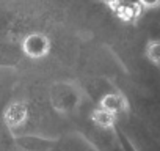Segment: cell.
Wrapping results in <instances>:
<instances>
[{
	"label": "cell",
	"mask_w": 160,
	"mask_h": 151,
	"mask_svg": "<svg viewBox=\"0 0 160 151\" xmlns=\"http://www.w3.org/2000/svg\"><path fill=\"white\" fill-rule=\"evenodd\" d=\"M105 2H110V3H112V2H113V0H105Z\"/></svg>",
	"instance_id": "52a82bcc"
},
{
	"label": "cell",
	"mask_w": 160,
	"mask_h": 151,
	"mask_svg": "<svg viewBox=\"0 0 160 151\" xmlns=\"http://www.w3.org/2000/svg\"><path fill=\"white\" fill-rule=\"evenodd\" d=\"M115 120H116V115L110 113L108 110H105L102 107H98L93 112V121L101 128H112L115 124Z\"/></svg>",
	"instance_id": "277c9868"
},
{
	"label": "cell",
	"mask_w": 160,
	"mask_h": 151,
	"mask_svg": "<svg viewBox=\"0 0 160 151\" xmlns=\"http://www.w3.org/2000/svg\"><path fill=\"white\" fill-rule=\"evenodd\" d=\"M138 3L141 7H148V8H154L157 5H160V0H138Z\"/></svg>",
	"instance_id": "8992f818"
},
{
	"label": "cell",
	"mask_w": 160,
	"mask_h": 151,
	"mask_svg": "<svg viewBox=\"0 0 160 151\" xmlns=\"http://www.w3.org/2000/svg\"><path fill=\"white\" fill-rule=\"evenodd\" d=\"M99 107L108 110L113 115H119V113H122L127 109V101L118 93H108V95H105L101 99Z\"/></svg>",
	"instance_id": "3957f363"
},
{
	"label": "cell",
	"mask_w": 160,
	"mask_h": 151,
	"mask_svg": "<svg viewBox=\"0 0 160 151\" xmlns=\"http://www.w3.org/2000/svg\"><path fill=\"white\" fill-rule=\"evenodd\" d=\"M27 117H28V110H27V106L21 101H14L11 102L5 113H3V120L5 123L10 126V128H21L25 121H27Z\"/></svg>",
	"instance_id": "7a4b0ae2"
},
{
	"label": "cell",
	"mask_w": 160,
	"mask_h": 151,
	"mask_svg": "<svg viewBox=\"0 0 160 151\" xmlns=\"http://www.w3.org/2000/svg\"><path fill=\"white\" fill-rule=\"evenodd\" d=\"M22 49L28 57L41 58V57L47 55V52L50 49V41L47 39V36H44L41 33H32L24 39Z\"/></svg>",
	"instance_id": "6da1fadb"
},
{
	"label": "cell",
	"mask_w": 160,
	"mask_h": 151,
	"mask_svg": "<svg viewBox=\"0 0 160 151\" xmlns=\"http://www.w3.org/2000/svg\"><path fill=\"white\" fill-rule=\"evenodd\" d=\"M148 58L155 63V65H160V41H152L149 46H148Z\"/></svg>",
	"instance_id": "5b68a950"
}]
</instances>
